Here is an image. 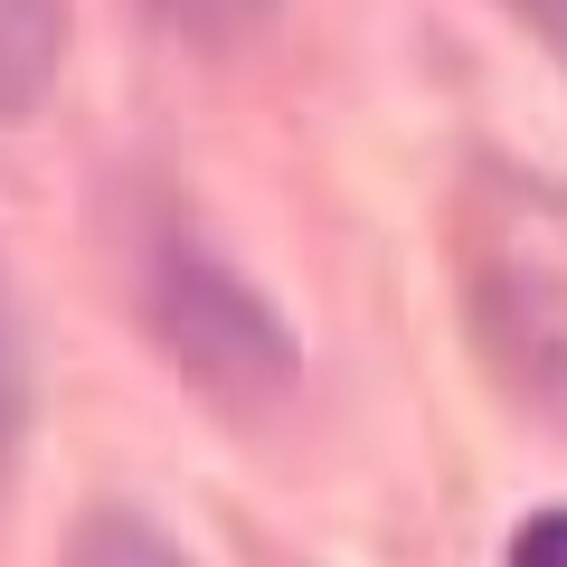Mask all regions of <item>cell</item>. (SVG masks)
Here are the masks:
<instances>
[{
    "label": "cell",
    "mask_w": 567,
    "mask_h": 567,
    "mask_svg": "<svg viewBox=\"0 0 567 567\" xmlns=\"http://www.w3.org/2000/svg\"><path fill=\"white\" fill-rule=\"evenodd\" d=\"M133 303H142V322H152V341H162L208 398H275V388H293V331H284V312L265 303L181 208H152V218H142Z\"/></svg>",
    "instance_id": "obj_1"
},
{
    "label": "cell",
    "mask_w": 567,
    "mask_h": 567,
    "mask_svg": "<svg viewBox=\"0 0 567 567\" xmlns=\"http://www.w3.org/2000/svg\"><path fill=\"white\" fill-rule=\"evenodd\" d=\"M66 66V0H0V123L48 104Z\"/></svg>",
    "instance_id": "obj_2"
},
{
    "label": "cell",
    "mask_w": 567,
    "mask_h": 567,
    "mask_svg": "<svg viewBox=\"0 0 567 567\" xmlns=\"http://www.w3.org/2000/svg\"><path fill=\"white\" fill-rule=\"evenodd\" d=\"M66 567H189L171 548L162 520H142V511H85L76 539H66Z\"/></svg>",
    "instance_id": "obj_3"
},
{
    "label": "cell",
    "mask_w": 567,
    "mask_h": 567,
    "mask_svg": "<svg viewBox=\"0 0 567 567\" xmlns=\"http://www.w3.org/2000/svg\"><path fill=\"white\" fill-rule=\"evenodd\" d=\"M142 10L189 48H237V39H256L275 20V0H142Z\"/></svg>",
    "instance_id": "obj_4"
},
{
    "label": "cell",
    "mask_w": 567,
    "mask_h": 567,
    "mask_svg": "<svg viewBox=\"0 0 567 567\" xmlns=\"http://www.w3.org/2000/svg\"><path fill=\"white\" fill-rule=\"evenodd\" d=\"M20 435H29V331H20L10 284H0V473L20 454Z\"/></svg>",
    "instance_id": "obj_5"
},
{
    "label": "cell",
    "mask_w": 567,
    "mask_h": 567,
    "mask_svg": "<svg viewBox=\"0 0 567 567\" xmlns=\"http://www.w3.org/2000/svg\"><path fill=\"white\" fill-rule=\"evenodd\" d=\"M511 567H567V502L511 529Z\"/></svg>",
    "instance_id": "obj_6"
},
{
    "label": "cell",
    "mask_w": 567,
    "mask_h": 567,
    "mask_svg": "<svg viewBox=\"0 0 567 567\" xmlns=\"http://www.w3.org/2000/svg\"><path fill=\"white\" fill-rule=\"evenodd\" d=\"M511 10H520V29H529V39H539L548 58L567 66V0H511Z\"/></svg>",
    "instance_id": "obj_7"
}]
</instances>
